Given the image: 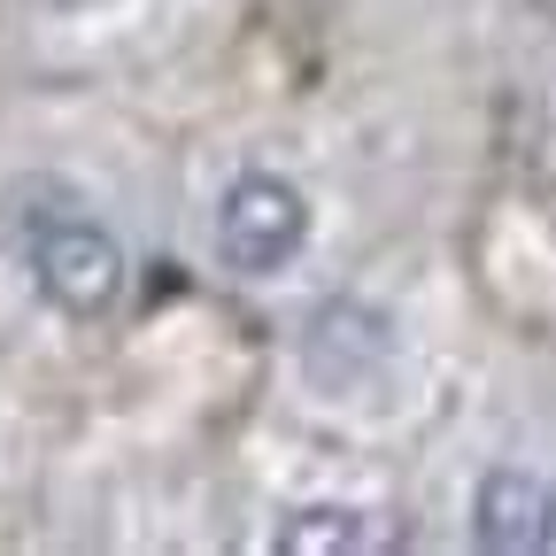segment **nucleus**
Instances as JSON below:
<instances>
[{
    "label": "nucleus",
    "mask_w": 556,
    "mask_h": 556,
    "mask_svg": "<svg viewBox=\"0 0 556 556\" xmlns=\"http://www.w3.org/2000/svg\"><path fill=\"white\" fill-rule=\"evenodd\" d=\"M9 225L31 255L39 294L70 317H101L124 294V248L101 232V217H86V201L62 178H16L9 186Z\"/></svg>",
    "instance_id": "f257e3e1"
},
{
    "label": "nucleus",
    "mask_w": 556,
    "mask_h": 556,
    "mask_svg": "<svg viewBox=\"0 0 556 556\" xmlns=\"http://www.w3.org/2000/svg\"><path fill=\"white\" fill-rule=\"evenodd\" d=\"M309 240V201L278 178V170H240L217 201V255L240 278H270L287 270Z\"/></svg>",
    "instance_id": "f03ea898"
},
{
    "label": "nucleus",
    "mask_w": 556,
    "mask_h": 556,
    "mask_svg": "<svg viewBox=\"0 0 556 556\" xmlns=\"http://www.w3.org/2000/svg\"><path fill=\"white\" fill-rule=\"evenodd\" d=\"M387 356H394V325H387V309H371V302H325V309L309 317L302 371H309L317 394H332V402L364 394V387L387 371Z\"/></svg>",
    "instance_id": "7ed1b4c3"
},
{
    "label": "nucleus",
    "mask_w": 556,
    "mask_h": 556,
    "mask_svg": "<svg viewBox=\"0 0 556 556\" xmlns=\"http://www.w3.org/2000/svg\"><path fill=\"white\" fill-rule=\"evenodd\" d=\"M471 533H479V548H503V556H518V548H556V486L548 479H533V471H486L479 479V495H471Z\"/></svg>",
    "instance_id": "20e7f679"
},
{
    "label": "nucleus",
    "mask_w": 556,
    "mask_h": 556,
    "mask_svg": "<svg viewBox=\"0 0 556 556\" xmlns=\"http://www.w3.org/2000/svg\"><path fill=\"white\" fill-rule=\"evenodd\" d=\"M332 548H387V526H371L364 510H340V503L294 510L278 526V556H332Z\"/></svg>",
    "instance_id": "39448f33"
}]
</instances>
